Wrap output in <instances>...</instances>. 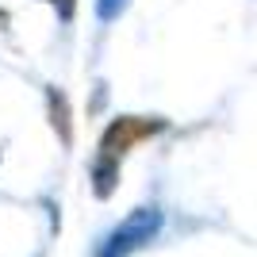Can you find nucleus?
Listing matches in <instances>:
<instances>
[{"instance_id": "obj_1", "label": "nucleus", "mask_w": 257, "mask_h": 257, "mask_svg": "<svg viewBox=\"0 0 257 257\" xmlns=\"http://www.w3.org/2000/svg\"><path fill=\"white\" fill-rule=\"evenodd\" d=\"M161 127H165L161 119H139V115H127V119H115V123L104 131V139H100V161H96L100 192H107V188H111V177H115L119 161L127 158L131 146H135V142L154 139Z\"/></svg>"}]
</instances>
